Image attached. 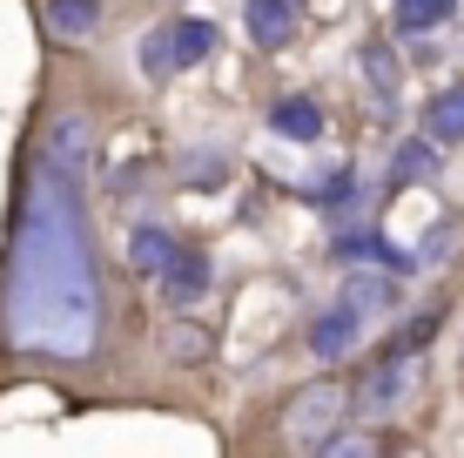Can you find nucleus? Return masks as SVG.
<instances>
[{
	"label": "nucleus",
	"instance_id": "nucleus-1",
	"mask_svg": "<svg viewBox=\"0 0 464 458\" xmlns=\"http://www.w3.org/2000/svg\"><path fill=\"white\" fill-rule=\"evenodd\" d=\"M88 141H94L88 115H54L34 182H27V202H21L7 290H0L7 344L27 357H54V365L88 357L94 337H102V277H94V249L82 223Z\"/></svg>",
	"mask_w": 464,
	"mask_h": 458
},
{
	"label": "nucleus",
	"instance_id": "nucleus-2",
	"mask_svg": "<svg viewBox=\"0 0 464 458\" xmlns=\"http://www.w3.org/2000/svg\"><path fill=\"white\" fill-rule=\"evenodd\" d=\"M343 385H310L303 391V398H290V412H283V432H290V445H330V438H337V418H343Z\"/></svg>",
	"mask_w": 464,
	"mask_h": 458
},
{
	"label": "nucleus",
	"instance_id": "nucleus-3",
	"mask_svg": "<svg viewBox=\"0 0 464 458\" xmlns=\"http://www.w3.org/2000/svg\"><path fill=\"white\" fill-rule=\"evenodd\" d=\"M418 371H424V365L397 344V351L383 357L371 377H363V418H391L397 404H411V398H418Z\"/></svg>",
	"mask_w": 464,
	"mask_h": 458
},
{
	"label": "nucleus",
	"instance_id": "nucleus-4",
	"mask_svg": "<svg viewBox=\"0 0 464 458\" xmlns=\"http://www.w3.org/2000/svg\"><path fill=\"white\" fill-rule=\"evenodd\" d=\"M243 27H249L256 47H290L296 41V0H249Z\"/></svg>",
	"mask_w": 464,
	"mask_h": 458
},
{
	"label": "nucleus",
	"instance_id": "nucleus-5",
	"mask_svg": "<svg viewBox=\"0 0 464 458\" xmlns=\"http://www.w3.org/2000/svg\"><path fill=\"white\" fill-rule=\"evenodd\" d=\"M357 324H363V310H357V304L324 310V317L310 324V351H316V357H343L350 344H357Z\"/></svg>",
	"mask_w": 464,
	"mask_h": 458
},
{
	"label": "nucleus",
	"instance_id": "nucleus-6",
	"mask_svg": "<svg viewBox=\"0 0 464 458\" xmlns=\"http://www.w3.org/2000/svg\"><path fill=\"white\" fill-rule=\"evenodd\" d=\"M175 257H182V243H175L169 229H149V223H141L135 236H128V263H135L141 277H155V283L169 277V263H175Z\"/></svg>",
	"mask_w": 464,
	"mask_h": 458
},
{
	"label": "nucleus",
	"instance_id": "nucleus-7",
	"mask_svg": "<svg viewBox=\"0 0 464 458\" xmlns=\"http://www.w3.org/2000/svg\"><path fill=\"white\" fill-rule=\"evenodd\" d=\"M209 257H196V249H182V257L169 263V277H162V297L169 304H202V297H209Z\"/></svg>",
	"mask_w": 464,
	"mask_h": 458
},
{
	"label": "nucleus",
	"instance_id": "nucleus-8",
	"mask_svg": "<svg viewBox=\"0 0 464 458\" xmlns=\"http://www.w3.org/2000/svg\"><path fill=\"white\" fill-rule=\"evenodd\" d=\"M269 129L290 135V141H316V135H324V108H316L310 94H290V102L269 108Z\"/></svg>",
	"mask_w": 464,
	"mask_h": 458
},
{
	"label": "nucleus",
	"instance_id": "nucleus-9",
	"mask_svg": "<svg viewBox=\"0 0 464 458\" xmlns=\"http://www.w3.org/2000/svg\"><path fill=\"white\" fill-rule=\"evenodd\" d=\"M162 41H169V61H175V68H196V61H209L216 27H209V21H175V27H162Z\"/></svg>",
	"mask_w": 464,
	"mask_h": 458
},
{
	"label": "nucleus",
	"instance_id": "nucleus-10",
	"mask_svg": "<svg viewBox=\"0 0 464 458\" xmlns=\"http://www.w3.org/2000/svg\"><path fill=\"white\" fill-rule=\"evenodd\" d=\"M424 135L430 141H464V88H444L438 102L424 108Z\"/></svg>",
	"mask_w": 464,
	"mask_h": 458
},
{
	"label": "nucleus",
	"instance_id": "nucleus-11",
	"mask_svg": "<svg viewBox=\"0 0 464 458\" xmlns=\"http://www.w3.org/2000/svg\"><path fill=\"white\" fill-rule=\"evenodd\" d=\"M94 21H102V0H47V27H54L61 41L94 34Z\"/></svg>",
	"mask_w": 464,
	"mask_h": 458
},
{
	"label": "nucleus",
	"instance_id": "nucleus-12",
	"mask_svg": "<svg viewBox=\"0 0 464 458\" xmlns=\"http://www.w3.org/2000/svg\"><path fill=\"white\" fill-rule=\"evenodd\" d=\"M451 21V0H397V34H430Z\"/></svg>",
	"mask_w": 464,
	"mask_h": 458
},
{
	"label": "nucleus",
	"instance_id": "nucleus-13",
	"mask_svg": "<svg viewBox=\"0 0 464 458\" xmlns=\"http://www.w3.org/2000/svg\"><path fill=\"white\" fill-rule=\"evenodd\" d=\"M391 176L397 182H430V176H438V149H430V141H404L397 162H391Z\"/></svg>",
	"mask_w": 464,
	"mask_h": 458
},
{
	"label": "nucleus",
	"instance_id": "nucleus-14",
	"mask_svg": "<svg viewBox=\"0 0 464 458\" xmlns=\"http://www.w3.org/2000/svg\"><path fill=\"white\" fill-rule=\"evenodd\" d=\"M363 74H371V88H377V108H391L397 102V61L383 54V47H363Z\"/></svg>",
	"mask_w": 464,
	"mask_h": 458
},
{
	"label": "nucleus",
	"instance_id": "nucleus-15",
	"mask_svg": "<svg viewBox=\"0 0 464 458\" xmlns=\"http://www.w3.org/2000/svg\"><path fill=\"white\" fill-rule=\"evenodd\" d=\"M391 283H383V277H371V270H357V277H350V290H343V304H357V310H383V304H391Z\"/></svg>",
	"mask_w": 464,
	"mask_h": 458
}]
</instances>
